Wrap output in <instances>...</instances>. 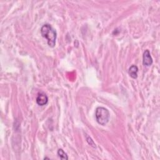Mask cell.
Returning <instances> with one entry per match:
<instances>
[{
	"label": "cell",
	"mask_w": 160,
	"mask_h": 160,
	"mask_svg": "<svg viewBox=\"0 0 160 160\" xmlns=\"http://www.w3.org/2000/svg\"><path fill=\"white\" fill-rule=\"evenodd\" d=\"M41 34L43 38L46 39L49 47L53 48L55 46L57 33L56 30L49 24H45L41 27Z\"/></svg>",
	"instance_id": "1"
},
{
	"label": "cell",
	"mask_w": 160,
	"mask_h": 160,
	"mask_svg": "<svg viewBox=\"0 0 160 160\" xmlns=\"http://www.w3.org/2000/svg\"><path fill=\"white\" fill-rule=\"evenodd\" d=\"M95 116L98 124L105 126L109 120L110 114L106 108L104 107H98L96 109Z\"/></svg>",
	"instance_id": "2"
},
{
	"label": "cell",
	"mask_w": 160,
	"mask_h": 160,
	"mask_svg": "<svg viewBox=\"0 0 160 160\" xmlns=\"http://www.w3.org/2000/svg\"><path fill=\"white\" fill-rule=\"evenodd\" d=\"M48 102V97L47 95L43 92H41L38 93V96L36 98V102L39 106H42L46 105Z\"/></svg>",
	"instance_id": "3"
},
{
	"label": "cell",
	"mask_w": 160,
	"mask_h": 160,
	"mask_svg": "<svg viewBox=\"0 0 160 160\" xmlns=\"http://www.w3.org/2000/svg\"><path fill=\"white\" fill-rule=\"evenodd\" d=\"M142 63L146 66H149L152 64V58H151L149 51L148 49L145 50L143 53Z\"/></svg>",
	"instance_id": "4"
},
{
	"label": "cell",
	"mask_w": 160,
	"mask_h": 160,
	"mask_svg": "<svg viewBox=\"0 0 160 160\" xmlns=\"http://www.w3.org/2000/svg\"><path fill=\"white\" fill-rule=\"evenodd\" d=\"M138 68L136 65H132L128 70V74L132 79H136L138 78Z\"/></svg>",
	"instance_id": "5"
},
{
	"label": "cell",
	"mask_w": 160,
	"mask_h": 160,
	"mask_svg": "<svg viewBox=\"0 0 160 160\" xmlns=\"http://www.w3.org/2000/svg\"><path fill=\"white\" fill-rule=\"evenodd\" d=\"M57 154H58V157H59L61 159H64V160L68 159V156L67 154H66L62 149H59L58 150Z\"/></svg>",
	"instance_id": "6"
},
{
	"label": "cell",
	"mask_w": 160,
	"mask_h": 160,
	"mask_svg": "<svg viewBox=\"0 0 160 160\" xmlns=\"http://www.w3.org/2000/svg\"><path fill=\"white\" fill-rule=\"evenodd\" d=\"M86 141H87V142H88V143L91 146H92V148H96V144L94 143V141L92 139V138H91L90 136H86Z\"/></svg>",
	"instance_id": "7"
}]
</instances>
